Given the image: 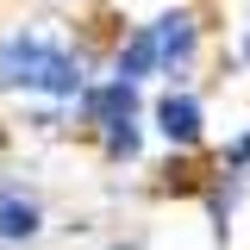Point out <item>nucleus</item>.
<instances>
[{
	"label": "nucleus",
	"mask_w": 250,
	"mask_h": 250,
	"mask_svg": "<svg viewBox=\"0 0 250 250\" xmlns=\"http://www.w3.org/2000/svg\"><path fill=\"white\" fill-rule=\"evenodd\" d=\"M0 88L75 100L82 94V62L69 57L62 44L38 38V31H13V38H0Z\"/></svg>",
	"instance_id": "f257e3e1"
},
{
	"label": "nucleus",
	"mask_w": 250,
	"mask_h": 250,
	"mask_svg": "<svg viewBox=\"0 0 250 250\" xmlns=\"http://www.w3.org/2000/svg\"><path fill=\"white\" fill-rule=\"evenodd\" d=\"M38 238V207L25 194H0V244H25Z\"/></svg>",
	"instance_id": "20e7f679"
},
{
	"label": "nucleus",
	"mask_w": 250,
	"mask_h": 250,
	"mask_svg": "<svg viewBox=\"0 0 250 250\" xmlns=\"http://www.w3.org/2000/svg\"><path fill=\"white\" fill-rule=\"evenodd\" d=\"M244 57H250V38H244Z\"/></svg>",
	"instance_id": "0eeeda50"
},
{
	"label": "nucleus",
	"mask_w": 250,
	"mask_h": 250,
	"mask_svg": "<svg viewBox=\"0 0 250 250\" xmlns=\"http://www.w3.org/2000/svg\"><path fill=\"white\" fill-rule=\"evenodd\" d=\"M150 69H156V38H150V25H144L119 50V82H138V75H150Z\"/></svg>",
	"instance_id": "423d86ee"
},
{
	"label": "nucleus",
	"mask_w": 250,
	"mask_h": 250,
	"mask_svg": "<svg viewBox=\"0 0 250 250\" xmlns=\"http://www.w3.org/2000/svg\"><path fill=\"white\" fill-rule=\"evenodd\" d=\"M150 38H156V62H188L194 57V19L188 13H163L150 25Z\"/></svg>",
	"instance_id": "f03ea898"
},
{
	"label": "nucleus",
	"mask_w": 250,
	"mask_h": 250,
	"mask_svg": "<svg viewBox=\"0 0 250 250\" xmlns=\"http://www.w3.org/2000/svg\"><path fill=\"white\" fill-rule=\"evenodd\" d=\"M156 125H163L169 144H194V138H200V106H194L188 94H169V100L156 106Z\"/></svg>",
	"instance_id": "7ed1b4c3"
},
{
	"label": "nucleus",
	"mask_w": 250,
	"mask_h": 250,
	"mask_svg": "<svg viewBox=\"0 0 250 250\" xmlns=\"http://www.w3.org/2000/svg\"><path fill=\"white\" fill-rule=\"evenodd\" d=\"M131 106H138V82H106V88H94V94H88V113H94L100 125L131 119Z\"/></svg>",
	"instance_id": "39448f33"
}]
</instances>
